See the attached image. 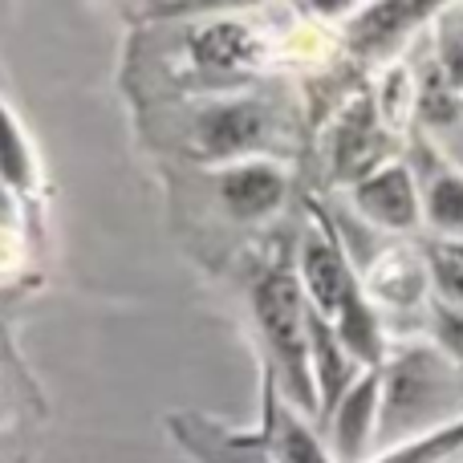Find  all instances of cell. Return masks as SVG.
Returning a JSON list of instances; mask_svg holds the SVG:
<instances>
[{"label":"cell","instance_id":"ba28073f","mask_svg":"<svg viewBox=\"0 0 463 463\" xmlns=\"http://www.w3.org/2000/svg\"><path fill=\"white\" fill-rule=\"evenodd\" d=\"M354 203L358 212L370 220V224L386 228V232H411L419 224V187H415V175H411L402 163H386L383 171H374L370 179H362L354 187Z\"/></svg>","mask_w":463,"mask_h":463},{"label":"cell","instance_id":"d6986e66","mask_svg":"<svg viewBox=\"0 0 463 463\" xmlns=\"http://www.w3.org/2000/svg\"><path fill=\"white\" fill-rule=\"evenodd\" d=\"M448 248V252H456V256H463V244H443Z\"/></svg>","mask_w":463,"mask_h":463},{"label":"cell","instance_id":"ac0fdd59","mask_svg":"<svg viewBox=\"0 0 463 463\" xmlns=\"http://www.w3.org/2000/svg\"><path fill=\"white\" fill-rule=\"evenodd\" d=\"M439 53H443V78H448V90H463V13L456 16V21L443 24Z\"/></svg>","mask_w":463,"mask_h":463},{"label":"cell","instance_id":"30bf717a","mask_svg":"<svg viewBox=\"0 0 463 463\" xmlns=\"http://www.w3.org/2000/svg\"><path fill=\"white\" fill-rule=\"evenodd\" d=\"M378 146H383V135H378V114L370 110L366 102L358 106V110L350 114V118L337 127V138H334V171L342 179H354V187L362 184V179H370L374 171H383V155H378Z\"/></svg>","mask_w":463,"mask_h":463},{"label":"cell","instance_id":"277c9868","mask_svg":"<svg viewBox=\"0 0 463 463\" xmlns=\"http://www.w3.org/2000/svg\"><path fill=\"white\" fill-rule=\"evenodd\" d=\"M383 370H366L358 383L345 391L329 423V451L337 463H362L370 443H378V423H383Z\"/></svg>","mask_w":463,"mask_h":463},{"label":"cell","instance_id":"8992f818","mask_svg":"<svg viewBox=\"0 0 463 463\" xmlns=\"http://www.w3.org/2000/svg\"><path fill=\"white\" fill-rule=\"evenodd\" d=\"M264 130H269L264 106L240 98V102H220L212 110H203L192 138L203 159H216L232 167V163H240V155H252L260 146Z\"/></svg>","mask_w":463,"mask_h":463},{"label":"cell","instance_id":"7a4b0ae2","mask_svg":"<svg viewBox=\"0 0 463 463\" xmlns=\"http://www.w3.org/2000/svg\"><path fill=\"white\" fill-rule=\"evenodd\" d=\"M297 277L305 285V301L313 313L337 329L345 350L362 362L366 370H383V329L370 309L366 293L358 285L350 256L342 252V240L334 236L329 224H313L301 236V264Z\"/></svg>","mask_w":463,"mask_h":463},{"label":"cell","instance_id":"52a82bcc","mask_svg":"<svg viewBox=\"0 0 463 463\" xmlns=\"http://www.w3.org/2000/svg\"><path fill=\"white\" fill-rule=\"evenodd\" d=\"M171 435H175L179 451L192 463H272L269 448H264L260 435L248 431H228L216 419H203L195 411L167 419Z\"/></svg>","mask_w":463,"mask_h":463},{"label":"cell","instance_id":"e0dca14e","mask_svg":"<svg viewBox=\"0 0 463 463\" xmlns=\"http://www.w3.org/2000/svg\"><path fill=\"white\" fill-rule=\"evenodd\" d=\"M431 337L456 366H463V309L431 297Z\"/></svg>","mask_w":463,"mask_h":463},{"label":"cell","instance_id":"8fae6325","mask_svg":"<svg viewBox=\"0 0 463 463\" xmlns=\"http://www.w3.org/2000/svg\"><path fill=\"white\" fill-rule=\"evenodd\" d=\"M431 13H435V5H374V8H362L350 24V41H354V49L378 57V53H386V49L399 45L402 33L415 29V24Z\"/></svg>","mask_w":463,"mask_h":463},{"label":"cell","instance_id":"7c38bea8","mask_svg":"<svg viewBox=\"0 0 463 463\" xmlns=\"http://www.w3.org/2000/svg\"><path fill=\"white\" fill-rule=\"evenodd\" d=\"M192 53L200 65L208 70H224V73H236L244 65H252L260 57V41L236 21H216V24H203L192 41Z\"/></svg>","mask_w":463,"mask_h":463},{"label":"cell","instance_id":"9a60e30c","mask_svg":"<svg viewBox=\"0 0 463 463\" xmlns=\"http://www.w3.org/2000/svg\"><path fill=\"white\" fill-rule=\"evenodd\" d=\"M459 456H463V419L423 435V439H411L402 448L386 451L378 463H456Z\"/></svg>","mask_w":463,"mask_h":463},{"label":"cell","instance_id":"5bb4252c","mask_svg":"<svg viewBox=\"0 0 463 463\" xmlns=\"http://www.w3.org/2000/svg\"><path fill=\"white\" fill-rule=\"evenodd\" d=\"M423 216L439 236H448V244H463V175L439 171L427 184Z\"/></svg>","mask_w":463,"mask_h":463},{"label":"cell","instance_id":"4fadbf2b","mask_svg":"<svg viewBox=\"0 0 463 463\" xmlns=\"http://www.w3.org/2000/svg\"><path fill=\"white\" fill-rule=\"evenodd\" d=\"M370 288L391 305H415L431 288V264L415 252H386L370 272Z\"/></svg>","mask_w":463,"mask_h":463},{"label":"cell","instance_id":"5b68a950","mask_svg":"<svg viewBox=\"0 0 463 463\" xmlns=\"http://www.w3.org/2000/svg\"><path fill=\"white\" fill-rule=\"evenodd\" d=\"M260 402H264V415H260V431L256 435L264 439L272 463H337L334 451H329L326 443L317 439V431L301 419V411L280 394L272 370H264Z\"/></svg>","mask_w":463,"mask_h":463},{"label":"cell","instance_id":"9c48e42d","mask_svg":"<svg viewBox=\"0 0 463 463\" xmlns=\"http://www.w3.org/2000/svg\"><path fill=\"white\" fill-rule=\"evenodd\" d=\"M216 187L224 208L236 220H260L269 212H277L280 200H285V175H280V167H272L264 159L232 163V167L220 171Z\"/></svg>","mask_w":463,"mask_h":463},{"label":"cell","instance_id":"2e32d148","mask_svg":"<svg viewBox=\"0 0 463 463\" xmlns=\"http://www.w3.org/2000/svg\"><path fill=\"white\" fill-rule=\"evenodd\" d=\"M427 264H431V293H435V301L463 309V256L448 252V248L439 244V248H431V252H427Z\"/></svg>","mask_w":463,"mask_h":463},{"label":"cell","instance_id":"3957f363","mask_svg":"<svg viewBox=\"0 0 463 463\" xmlns=\"http://www.w3.org/2000/svg\"><path fill=\"white\" fill-rule=\"evenodd\" d=\"M252 309L264 337V370H272L280 394L301 415H321L309 345V301H305L301 277L288 269L269 272L252 293Z\"/></svg>","mask_w":463,"mask_h":463},{"label":"cell","instance_id":"6da1fadb","mask_svg":"<svg viewBox=\"0 0 463 463\" xmlns=\"http://www.w3.org/2000/svg\"><path fill=\"white\" fill-rule=\"evenodd\" d=\"M383 423H378L383 456L463 419L456 362L439 345H411V350L394 354L391 366H383Z\"/></svg>","mask_w":463,"mask_h":463}]
</instances>
